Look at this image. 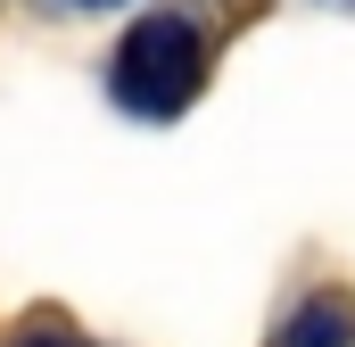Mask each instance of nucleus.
Instances as JSON below:
<instances>
[{"label":"nucleus","instance_id":"f257e3e1","mask_svg":"<svg viewBox=\"0 0 355 347\" xmlns=\"http://www.w3.org/2000/svg\"><path fill=\"white\" fill-rule=\"evenodd\" d=\"M207 83V42L190 17H141L124 42H116V67L107 91L132 108V116H182Z\"/></svg>","mask_w":355,"mask_h":347},{"label":"nucleus","instance_id":"f03ea898","mask_svg":"<svg viewBox=\"0 0 355 347\" xmlns=\"http://www.w3.org/2000/svg\"><path fill=\"white\" fill-rule=\"evenodd\" d=\"M281 347H355V306L339 298V289L306 298V306H297V323L281 331Z\"/></svg>","mask_w":355,"mask_h":347},{"label":"nucleus","instance_id":"7ed1b4c3","mask_svg":"<svg viewBox=\"0 0 355 347\" xmlns=\"http://www.w3.org/2000/svg\"><path fill=\"white\" fill-rule=\"evenodd\" d=\"M75 8H116V0H75Z\"/></svg>","mask_w":355,"mask_h":347},{"label":"nucleus","instance_id":"20e7f679","mask_svg":"<svg viewBox=\"0 0 355 347\" xmlns=\"http://www.w3.org/2000/svg\"><path fill=\"white\" fill-rule=\"evenodd\" d=\"M33 347H58V339H33Z\"/></svg>","mask_w":355,"mask_h":347}]
</instances>
